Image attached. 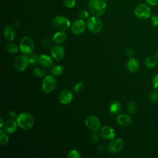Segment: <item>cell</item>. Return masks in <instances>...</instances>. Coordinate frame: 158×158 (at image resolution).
<instances>
[{
    "mask_svg": "<svg viewBox=\"0 0 158 158\" xmlns=\"http://www.w3.org/2000/svg\"><path fill=\"white\" fill-rule=\"evenodd\" d=\"M16 121L23 130H30L35 124V118L33 115L28 112H22L16 117Z\"/></svg>",
    "mask_w": 158,
    "mask_h": 158,
    "instance_id": "6da1fadb",
    "label": "cell"
},
{
    "mask_svg": "<svg viewBox=\"0 0 158 158\" xmlns=\"http://www.w3.org/2000/svg\"><path fill=\"white\" fill-rule=\"evenodd\" d=\"M106 3L104 0H90L88 3L89 12L97 17L101 16L106 9Z\"/></svg>",
    "mask_w": 158,
    "mask_h": 158,
    "instance_id": "7a4b0ae2",
    "label": "cell"
},
{
    "mask_svg": "<svg viewBox=\"0 0 158 158\" xmlns=\"http://www.w3.org/2000/svg\"><path fill=\"white\" fill-rule=\"evenodd\" d=\"M20 50L25 55H30L35 49V44L33 40L30 36H23L20 41Z\"/></svg>",
    "mask_w": 158,
    "mask_h": 158,
    "instance_id": "3957f363",
    "label": "cell"
},
{
    "mask_svg": "<svg viewBox=\"0 0 158 158\" xmlns=\"http://www.w3.org/2000/svg\"><path fill=\"white\" fill-rule=\"evenodd\" d=\"M86 26L91 32L93 33H98L102 30L104 25L102 21L99 18V17L93 16L88 19Z\"/></svg>",
    "mask_w": 158,
    "mask_h": 158,
    "instance_id": "277c9868",
    "label": "cell"
},
{
    "mask_svg": "<svg viewBox=\"0 0 158 158\" xmlns=\"http://www.w3.org/2000/svg\"><path fill=\"white\" fill-rule=\"evenodd\" d=\"M134 12L138 19L146 20L151 16V9L147 4L139 3L136 6Z\"/></svg>",
    "mask_w": 158,
    "mask_h": 158,
    "instance_id": "5b68a950",
    "label": "cell"
},
{
    "mask_svg": "<svg viewBox=\"0 0 158 158\" xmlns=\"http://www.w3.org/2000/svg\"><path fill=\"white\" fill-rule=\"evenodd\" d=\"M52 75H49L44 77L42 83V90L46 93L52 92L57 86V81Z\"/></svg>",
    "mask_w": 158,
    "mask_h": 158,
    "instance_id": "8992f818",
    "label": "cell"
},
{
    "mask_svg": "<svg viewBox=\"0 0 158 158\" xmlns=\"http://www.w3.org/2000/svg\"><path fill=\"white\" fill-rule=\"evenodd\" d=\"M54 27L60 31H65L70 27V21L64 16L57 15L52 20Z\"/></svg>",
    "mask_w": 158,
    "mask_h": 158,
    "instance_id": "52a82bcc",
    "label": "cell"
},
{
    "mask_svg": "<svg viewBox=\"0 0 158 158\" xmlns=\"http://www.w3.org/2000/svg\"><path fill=\"white\" fill-rule=\"evenodd\" d=\"M28 65V57L25 54L17 56L14 60V68L19 72L24 71Z\"/></svg>",
    "mask_w": 158,
    "mask_h": 158,
    "instance_id": "ba28073f",
    "label": "cell"
},
{
    "mask_svg": "<svg viewBox=\"0 0 158 158\" xmlns=\"http://www.w3.org/2000/svg\"><path fill=\"white\" fill-rule=\"evenodd\" d=\"M85 123L92 131H97L101 127L99 118L93 115H88L85 119Z\"/></svg>",
    "mask_w": 158,
    "mask_h": 158,
    "instance_id": "9c48e42d",
    "label": "cell"
},
{
    "mask_svg": "<svg viewBox=\"0 0 158 158\" xmlns=\"http://www.w3.org/2000/svg\"><path fill=\"white\" fill-rule=\"evenodd\" d=\"M86 23L83 19H79L75 20L71 25V30L73 35H78L83 33L86 27Z\"/></svg>",
    "mask_w": 158,
    "mask_h": 158,
    "instance_id": "30bf717a",
    "label": "cell"
},
{
    "mask_svg": "<svg viewBox=\"0 0 158 158\" xmlns=\"http://www.w3.org/2000/svg\"><path fill=\"white\" fill-rule=\"evenodd\" d=\"M124 146V142L120 138L113 139L109 143L107 146V149L113 154L120 152Z\"/></svg>",
    "mask_w": 158,
    "mask_h": 158,
    "instance_id": "8fae6325",
    "label": "cell"
},
{
    "mask_svg": "<svg viewBox=\"0 0 158 158\" xmlns=\"http://www.w3.org/2000/svg\"><path fill=\"white\" fill-rule=\"evenodd\" d=\"M100 134L102 138L107 140H112L115 137V131L114 129L108 125L103 126L100 130Z\"/></svg>",
    "mask_w": 158,
    "mask_h": 158,
    "instance_id": "7c38bea8",
    "label": "cell"
},
{
    "mask_svg": "<svg viewBox=\"0 0 158 158\" xmlns=\"http://www.w3.org/2000/svg\"><path fill=\"white\" fill-rule=\"evenodd\" d=\"M52 57L56 60H60L65 56L64 48L60 45L54 46L51 50Z\"/></svg>",
    "mask_w": 158,
    "mask_h": 158,
    "instance_id": "4fadbf2b",
    "label": "cell"
},
{
    "mask_svg": "<svg viewBox=\"0 0 158 158\" xmlns=\"http://www.w3.org/2000/svg\"><path fill=\"white\" fill-rule=\"evenodd\" d=\"M73 99V94L72 91L68 89H63L59 96V102L62 104H69Z\"/></svg>",
    "mask_w": 158,
    "mask_h": 158,
    "instance_id": "5bb4252c",
    "label": "cell"
},
{
    "mask_svg": "<svg viewBox=\"0 0 158 158\" xmlns=\"http://www.w3.org/2000/svg\"><path fill=\"white\" fill-rule=\"evenodd\" d=\"M116 121L118 125L122 127H126L130 125L131 123L132 118L128 114H118L116 117Z\"/></svg>",
    "mask_w": 158,
    "mask_h": 158,
    "instance_id": "9a60e30c",
    "label": "cell"
},
{
    "mask_svg": "<svg viewBox=\"0 0 158 158\" xmlns=\"http://www.w3.org/2000/svg\"><path fill=\"white\" fill-rule=\"evenodd\" d=\"M38 64L43 67L49 68L52 66L53 60L50 56L45 54H41L39 56Z\"/></svg>",
    "mask_w": 158,
    "mask_h": 158,
    "instance_id": "2e32d148",
    "label": "cell"
},
{
    "mask_svg": "<svg viewBox=\"0 0 158 158\" xmlns=\"http://www.w3.org/2000/svg\"><path fill=\"white\" fill-rule=\"evenodd\" d=\"M127 68L130 72L135 73L139 69V62L136 59L130 57L127 62Z\"/></svg>",
    "mask_w": 158,
    "mask_h": 158,
    "instance_id": "e0dca14e",
    "label": "cell"
},
{
    "mask_svg": "<svg viewBox=\"0 0 158 158\" xmlns=\"http://www.w3.org/2000/svg\"><path fill=\"white\" fill-rule=\"evenodd\" d=\"M17 125L18 124L16 120L14 118H9L4 124V130L8 134H12L16 131Z\"/></svg>",
    "mask_w": 158,
    "mask_h": 158,
    "instance_id": "ac0fdd59",
    "label": "cell"
},
{
    "mask_svg": "<svg viewBox=\"0 0 158 158\" xmlns=\"http://www.w3.org/2000/svg\"><path fill=\"white\" fill-rule=\"evenodd\" d=\"M3 35L8 41H13L15 38V31L14 28L10 25L6 26L4 28Z\"/></svg>",
    "mask_w": 158,
    "mask_h": 158,
    "instance_id": "d6986e66",
    "label": "cell"
},
{
    "mask_svg": "<svg viewBox=\"0 0 158 158\" xmlns=\"http://www.w3.org/2000/svg\"><path fill=\"white\" fill-rule=\"evenodd\" d=\"M67 37V33L64 31H59L53 35L52 40L56 44H61L65 41Z\"/></svg>",
    "mask_w": 158,
    "mask_h": 158,
    "instance_id": "ffe728a7",
    "label": "cell"
},
{
    "mask_svg": "<svg viewBox=\"0 0 158 158\" xmlns=\"http://www.w3.org/2000/svg\"><path fill=\"white\" fill-rule=\"evenodd\" d=\"M122 104L118 101H114L109 106V111L113 115L120 114L122 110Z\"/></svg>",
    "mask_w": 158,
    "mask_h": 158,
    "instance_id": "44dd1931",
    "label": "cell"
},
{
    "mask_svg": "<svg viewBox=\"0 0 158 158\" xmlns=\"http://www.w3.org/2000/svg\"><path fill=\"white\" fill-rule=\"evenodd\" d=\"M157 63V59L154 56H148L144 60V64L148 68L154 67Z\"/></svg>",
    "mask_w": 158,
    "mask_h": 158,
    "instance_id": "7402d4cb",
    "label": "cell"
},
{
    "mask_svg": "<svg viewBox=\"0 0 158 158\" xmlns=\"http://www.w3.org/2000/svg\"><path fill=\"white\" fill-rule=\"evenodd\" d=\"M64 69L62 65H54L51 69V73L54 76H59L64 73Z\"/></svg>",
    "mask_w": 158,
    "mask_h": 158,
    "instance_id": "603a6c76",
    "label": "cell"
},
{
    "mask_svg": "<svg viewBox=\"0 0 158 158\" xmlns=\"http://www.w3.org/2000/svg\"><path fill=\"white\" fill-rule=\"evenodd\" d=\"M7 133L4 130H0V144L1 146H5L7 144L9 141V136L7 134Z\"/></svg>",
    "mask_w": 158,
    "mask_h": 158,
    "instance_id": "cb8c5ba5",
    "label": "cell"
},
{
    "mask_svg": "<svg viewBox=\"0 0 158 158\" xmlns=\"http://www.w3.org/2000/svg\"><path fill=\"white\" fill-rule=\"evenodd\" d=\"M7 51L10 54H15L17 53L20 49V48L17 46L16 43H10L7 44L6 46Z\"/></svg>",
    "mask_w": 158,
    "mask_h": 158,
    "instance_id": "d4e9b609",
    "label": "cell"
},
{
    "mask_svg": "<svg viewBox=\"0 0 158 158\" xmlns=\"http://www.w3.org/2000/svg\"><path fill=\"white\" fill-rule=\"evenodd\" d=\"M127 108L129 114H134L136 111L137 107H136V103L133 101H130L127 104Z\"/></svg>",
    "mask_w": 158,
    "mask_h": 158,
    "instance_id": "484cf974",
    "label": "cell"
},
{
    "mask_svg": "<svg viewBox=\"0 0 158 158\" xmlns=\"http://www.w3.org/2000/svg\"><path fill=\"white\" fill-rule=\"evenodd\" d=\"M46 71L42 69V68H40V67H36L33 70V74L35 76H36V77H43L46 75Z\"/></svg>",
    "mask_w": 158,
    "mask_h": 158,
    "instance_id": "4316f807",
    "label": "cell"
},
{
    "mask_svg": "<svg viewBox=\"0 0 158 158\" xmlns=\"http://www.w3.org/2000/svg\"><path fill=\"white\" fill-rule=\"evenodd\" d=\"M38 58H39V56L36 54H34V53L31 54L28 57L29 64L32 65H36L37 63H38Z\"/></svg>",
    "mask_w": 158,
    "mask_h": 158,
    "instance_id": "83f0119b",
    "label": "cell"
},
{
    "mask_svg": "<svg viewBox=\"0 0 158 158\" xmlns=\"http://www.w3.org/2000/svg\"><path fill=\"white\" fill-rule=\"evenodd\" d=\"M149 99L151 102H156L158 100V93L156 90H152L149 94Z\"/></svg>",
    "mask_w": 158,
    "mask_h": 158,
    "instance_id": "f1b7e54d",
    "label": "cell"
},
{
    "mask_svg": "<svg viewBox=\"0 0 158 158\" xmlns=\"http://www.w3.org/2000/svg\"><path fill=\"white\" fill-rule=\"evenodd\" d=\"M68 158H80L81 157L80 153L76 149H72L67 154Z\"/></svg>",
    "mask_w": 158,
    "mask_h": 158,
    "instance_id": "f546056e",
    "label": "cell"
},
{
    "mask_svg": "<svg viewBox=\"0 0 158 158\" xmlns=\"http://www.w3.org/2000/svg\"><path fill=\"white\" fill-rule=\"evenodd\" d=\"M83 87H84V85L83 83L78 82L75 84V85L73 87V89L76 93H78L83 90Z\"/></svg>",
    "mask_w": 158,
    "mask_h": 158,
    "instance_id": "4dcf8cb0",
    "label": "cell"
},
{
    "mask_svg": "<svg viewBox=\"0 0 158 158\" xmlns=\"http://www.w3.org/2000/svg\"><path fill=\"white\" fill-rule=\"evenodd\" d=\"M78 16L80 17V19L85 20L88 18L89 17V13L86 10V9H80L78 12Z\"/></svg>",
    "mask_w": 158,
    "mask_h": 158,
    "instance_id": "1f68e13d",
    "label": "cell"
},
{
    "mask_svg": "<svg viewBox=\"0 0 158 158\" xmlns=\"http://www.w3.org/2000/svg\"><path fill=\"white\" fill-rule=\"evenodd\" d=\"M64 4L67 8H72L75 6L76 0H63Z\"/></svg>",
    "mask_w": 158,
    "mask_h": 158,
    "instance_id": "d6a6232c",
    "label": "cell"
},
{
    "mask_svg": "<svg viewBox=\"0 0 158 158\" xmlns=\"http://www.w3.org/2000/svg\"><path fill=\"white\" fill-rule=\"evenodd\" d=\"M151 22L154 27L158 26V15H152L151 17Z\"/></svg>",
    "mask_w": 158,
    "mask_h": 158,
    "instance_id": "836d02e7",
    "label": "cell"
},
{
    "mask_svg": "<svg viewBox=\"0 0 158 158\" xmlns=\"http://www.w3.org/2000/svg\"><path fill=\"white\" fill-rule=\"evenodd\" d=\"M152 85L155 89H158V73L155 75L152 78Z\"/></svg>",
    "mask_w": 158,
    "mask_h": 158,
    "instance_id": "e575fe53",
    "label": "cell"
},
{
    "mask_svg": "<svg viewBox=\"0 0 158 158\" xmlns=\"http://www.w3.org/2000/svg\"><path fill=\"white\" fill-rule=\"evenodd\" d=\"M125 54L127 55V57H133V56L134 55V51L132 48H128L126 49L125 51Z\"/></svg>",
    "mask_w": 158,
    "mask_h": 158,
    "instance_id": "d590c367",
    "label": "cell"
},
{
    "mask_svg": "<svg viewBox=\"0 0 158 158\" xmlns=\"http://www.w3.org/2000/svg\"><path fill=\"white\" fill-rule=\"evenodd\" d=\"M91 139L94 143H96L99 140V136H98V135L97 134L96 131H93V133L91 135Z\"/></svg>",
    "mask_w": 158,
    "mask_h": 158,
    "instance_id": "8d00e7d4",
    "label": "cell"
},
{
    "mask_svg": "<svg viewBox=\"0 0 158 158\" xmlns=\"http://www.w3.org/2000/svg\"><path fill=\"white\" fill-rule=\"evenodd\" d=\"M145 1L147 2V4L152 6L158 5V0H145Z\"/></svg>",
    "mask_w": 158,
    "mask_h": 158,
    "instance_id": "74e56055",
    "label": "cell"
},
{
    "mask_svg": "<svg viewBox=\"0 0 158 158\" xmlns=\"http://www.w3.org/2000/svg\"><path fill=\"white\" fill-rule=\"evenodd\" d=\"M42 44H43V46H49L51 45V41L48 38H45V39H43V41H42Z\"/></svg>",
    "mask_w": 158,
    "mask_h": 158,
    "instance_id": "f35d334b",
    "label": "cell"
},
{
    "mask_svg": "<svg viewBox=\"0 0 158 158\" xmlns=\"http://www.w3.org/2000/svg\"><path fill=\"white\" fill-rule=\"evenodd\" d=\"M7 116L9 117L10 118H14L16 116L15 113L12 112V111H9L7 112Z\"/></svg>",
    "mask_w": 158,
    "mask_h": 158,
    "instance_id": "ab89813d",
    "label": "cell"
},
{
    "mask_svg": "<svg viewBox=\"0 0 158 158\" xmlns=\"http://www.w3.org/2000/svg\"><path fill=\"white\" fill-rule=\"evenodd\" d=\"M0 120H1V123H0V127L1 128H2V127H3V125L5 124L4 123V119H3V118H0Z\"/></svg>",
    "mask_w": 158,
    "mask_h": 158,
    "instance_id": "60d3db41",
    "label": "cell"
},
{
    "mask_svg": "<svg viewBox=\"0 0 158 158\" xmlns=\"http://www.w3.org/2000/svg\"><path fill=\"white\" fill-rule=\"evenodd\" d=\"M155 56H156V57L157 58V59H158V51L157 52H156V54H155Z\"/></svg>",
    "mask_w": 158,
    "mask_h": 158,
    "instance_id": "b9f144b4",
    "label": "cell"
},
{
    "mask_svg": "<svg viewBox=\"0 0 158 158\" xmlns=\"http://www.w3.org/2000/svg\"><path fill=\"white\" fill-rule=\"evenodd\" d=\"M86 1H88V0H86ZM89 1H90V0H89Z\"/></svg>",
    "mask_w": 158,
    "mask_h": 158,
    "instance_id": "7bdbcfd3",
    "label": "cell"
}]
</instances>
